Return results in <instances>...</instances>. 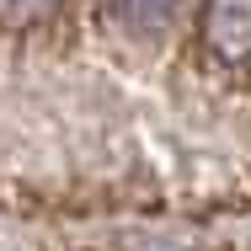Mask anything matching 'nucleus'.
<instances>
[{"label":"nucleus","mask_w":251,"mask_h":251,"mask_svg":"<svg viewBox=\"0 0 251 251\" xmlns=\"http://www.w3.org/2000/svg\"><path fill=\"white\" fill-rule=\"evenodd\" d=\"M203 43L225 64L251 59V0H208L203 5Z\"/></svg>","instance_id":"obj_1"},{"label":"nucleus","mask_w":251,"mask_h":251,"mask_svg":"<svg viewBox=\"0 0 251 251\" xmlns=\"http://www.w3.org/2000/svg\"><path fill=\"white\" fill-rule=\"evenodd\" d=\"M53 5H59V0H0V27L27 32V27H38V22H49Z\"/></svg>","instance_id":"obj_2"},{"label":"nucleus","mask_w":251,"mask_h":251,"mask_svg":"<svg viewBox=\"0 0 251 251\" xmlns=\"http://www.w3.org/2000/svg\"><path fill=\"white\" fill-rule=\"evenodd\" d=\"M176 0H123V11H134L139 22H155V16H166Z\"/></svg>","instance_id":"obj_3"}]
</instances>
